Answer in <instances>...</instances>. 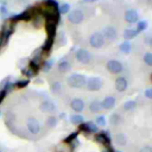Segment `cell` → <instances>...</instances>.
<instances>
[{
  "instance_id": "1",
  "label": "cell",
  "mask_w": 152,
  "mask_h": 152,
  "mask_svg": "<svg viewBox=\"0 0 152 152\" xmlns=\"http://www.w3.org/2000/svg\"><path fill=\"white\" fill-rule=\"evenodd\" d=\"M66 83L69 87L71 88H76V89H81L86 87L87 83V77L82 74H71L68 78H66Z\"/></svg>"
},
{
  "instance_id": "2",
  "label": "cell",
  "mask_w": 152,
  "mask_h": 152,
  "mask_svg": "<svg viewBox=\"0 0 152 152\" xmlns=\"http://www.w3.org/2000/svg\"><path fill=\"white\" fill-rule=\"evenodd\" d=\"M106 69H107L110 74H113V75H119V74L122 72L124 65H122V63H121L120 61H118V59H109V61H107V63H106Z\"/></svg>"
},
{
  "instance_id": "3",
  "label": "cell",
  "mask_w": 152,
  "mask_h": 152,
  "mask_svg": "<svg viewBox=\"0 0 152 152\" xmlns=\"http://www.w3.org/2000/svg\"><path fill=\"white\" fill-rule=\"evenodd\" d=\"M86 88L89 91H99L102 88V80L97 76H93L87 78V83H86Z\"/></svg>"
},
{
  "instance_id": "4",
  "label": "cell",
  "mask_w": 152,
  "mask_h": 152,
  "mask_svg": "<svg viewBox=\"0 0 152 152\" xmlns=\"http://www.w3.org/2000/svg\"><path fill=\"white\" fill-rule=\"evenodd\" d=\"M66 15H68V21L70 24H72V25H78L84 19V14H83V12L81 10H72Z\"/></svg>"
},
{
  "instance_id": "5",
  "label": "cell",
  "mask_w": 152,
  "mask_h": 152,
  "mask_svg": "<svg viewBox=\"0 0 152 152\" xmlns=\"http://www.w3.org/2000/svg\"><path fill=\"white\" fill-rule=\"evenodd\" d=\"M89 44L94 49H100L104 45V38L101 32H94L89 37Z\"/></svg>"
},
{
  "instance_id": "6",
  "label": "cell",
  "mask_w": 152,
  "mask_h": 152,
  "mask_svg": "<svg viewBox=\"0 0 152 152\" xmlns=\"http://www.w3.org/2000/svg\"><path fill=\"white\" fill-rule=\"evenodd\" d=\"M102 36L104 38V40L107 39L108 42H115L116 38H118V31L114 26H106L103 30H102Z\"/></svg>"
},
{
  "instance_id": "7",
  "label": "cell",
  "mask_w": 152,
  "mask_h": 152,
  "mask_svg": "<svg viewBox=\"0 0 152 152\" xmlns=\"http://www.w3.org/2000/svg\"><path fill=\"white\" fill-rule=\"evenodd\" d=\"M75 57L82 64H88L91 61V53L86 49H78L75 53Z\"/></svg>"
},
{
  "instance_id": "8",
  "label": "cell",
  "mask_w": 152,
  "mask_h": 152,
  "mask_svg": "<svg viewBox=\"0 0 152 152\" xmlns=\"http://www.w3.org/2000/svg\"><path fill=\"white\" fill-rule=\"evenodd\" d=\"M26 127H27L28 132L32 134H38L40 132V122L33 116H30L26 120Z\"/></svg>"
},
{
  "instance_id": "9",
  "label": "cell",
  "mask_w": 152,
  "mask_h": 152,
  "mask_svg": "<svg viewBox=\"0 0 152 152\" xmlns=\"http://www.w3.org/2000/svg\"><path fill=\"white\" fill-rule=\"evenodd\" d=\"M124 19L126 23L128 24H137L139 21V14L133 8H129V10H126L125 11V14H124Z\"/></svg>"
},
{
  "instance_id": "10",
  "label": "cell",
  "mask_w": 152,
  "mask_h": 152,
  "mask_svg": "<svg viewBox=\"0 0 152 152\" xmlns=\"http://www.w3.org/2000/svg\"><path fill=\"white\" fill-rule=\"evenodd\" d=\"M39 109H40L42 112H44V113H53V112L57 109V107H56V104H55L52 101H50V100H44V101H42V102L39 103Z\"/></svg>"
},
{
  "instance_id": "11",
  "label": "cell",
  "mask_w": 152,
  "mask_h": 152,
  "mask_svg": "<svg viewBox=\"0 0 152 152\" xmlns=\"http://www.w3.org/2000/svg\"><path fill=\"white\" fill-rule=\"evenodd\" d=\"M95 140H96L97 142L104 145L106 147H107V146H110V135H109L108 132H106V131L96 133V135H95Z\"/></svg>"
},
{
  "instance_id": "12",
  "label": "cell",
  "mask_w": 152,
  "mask_h": 152,
  "mask_svg": "<svg viewBox=\"0 0 152 152\" xmlns=\"http://www.w3.org/2000/svg\"><path fill=\"white\" fill-rule=\"evenodd\" d=\"M114 86H115V89H116L119 93H122V91H125V90L128 88V81L126 80V77L119 76V77H116Z\"/></svg>"
},
{
  "instance_id": "13",
  "label": "cell",
  "mask_w": 152,
  "mask_h": 152,
  "mask_svg": "<svg viewBox=\"0 0 152 152\" xmlns=\"http://www.w3.org/2000/svg\"><path fill=\"white\" fill-rule=\"evenodd\" d=\"M80 129L83 132H87V133H97V131H99L97 125L95 122H91V121L82 122L80 125Z\"/></svg>"
},
{
  "instance_id": "14",
  "label": "cell",
  "mask_w": 152,
  "mask_h": 152,
  "mask_svg": "<svg viewBox=\"0 0 152 152\" xmlns=\"http://www.w3.org/2000/svg\"><path fill=\"white\" fill-rule=\"evenodd\" d=\"M115 106V97L114 96H107L101 101V108L104 110H110Z\"/></svg>"
},
{
  "instance_id": "15",
  "label": "cell",
  "mask_w": 152,
  "mask_h": 152,
  "mask_svg": "<svg viewBox=\"0 0 152 152\" xmlns=\"http://www.w3.org/2000/svg\"><path fill=\"white\" fill-rule=\"evenodd\" d=\"M70 108L74 112H76V113H81L84 109V102H83V100H81L78 97L72 99L71 102H70Z\"/></svg>"
},
{
  "instance_id": "16",
  "label": "cell",
  "mask_w": 152,
  "mask_h": 152,
  "mask_svg": "<svg viewBox=\"0 0 152 152\" xmlns=\"http://www.w3.org/2000/svg\"><path fill=\"white\" fill-rule=\"evenodd\" d=\"M57 69H58V71L59 72H62V74H65V72H68V71H70V69H71V63H70V61H68V59H61L59 61V63H58V65H57Z\"/></svg>"
},
{
  "instance_id": "17",
  "label": "cell",
  "mask_w": 152,
  "mask_h": 152,
  "mask_svg": "<svg viewBox=\"0 0 152 152\" xmlns=\"http://www.w3.org/2000/svg\"><path fill=\"white\" fill-rule=\"evenodd\" d=\"M101 109H102V108H101V102H100L99 100H93V101H90V103H89V110H90L91 113H100Z\"/></svg>"
},
{
  "instance_id": "18",
  "label": "cell",
  "mask_w": 152,
  "mask_h": 152,
  "mask_svg": "<svg viewBox=\"0 0 152 152\" xmlns=\"http://www.w3.org/2000/svg\"><path fill=\"white\" fill-rule=\"evenodd\" d=\"M137 34H138L137 30H134V28H126L124 31V33H122V37H124L125 40H129V39H133Z\"/></svg>"
},
{
  "instance_id": "19",
  "label": "cell",
  "mask_w": 152,
  "mask_h": 152,
  "mask_svg": "<svg viewBox=\"0 0 152 152\" xmlns=\"http://www.w3.org/2000/svg\"><path fill=\"white\" fill-rule=\"evenodd\" d=\"M119 50H120L122 53L127 55V53H129V52H131V50H132V45H131V43H129L128 40H125L124 43H121V44H120Z\"/></svg>"
},
{
  "instance_id": "20",
  "label": "cell",
  "mask_w": 152,
  "mask_h": 152,
  "mask_svg": "<svg viewBox=\"0 0 152 152\" xmlns=\"http://www.w3.org/2000/svg\"><path fill=\"white\" fill-rule=\"evenodd\" d=\"M135 107H137V102H135L134 100H128V101H126V102L124 103V106H122L124 110H126V112H131V110L135 109Z\"/></svg>"
},
{
  "instance_id": "21",
  "label": "cell",
  "mask_w": 152,
  "mask_h": 152,
  "mask_svg": "<svg viewBox=\"0 0 152 152\" xmlns=\"http://www.w3.org/2000/svg\"><path fill=\"white\" fill-rule=\"evenodd\" d=\"M70 122L74 125H81L83 122V116L81 114H72L70 116Z\"/></svg>"
},
{
  "instance_id": "22",
  "label": "cell",
  "mask_w": 152,
  "mask_h": 152,
  "mask_svg": "<svg viewBox=\"0 0 152 152\" xmlns=\"http://www.w3.org/2000/svg\"><path fill=\"white\" fill-rule=\"evenodd\" d=\"M120 121H121V118H120V115H119L118 113H113V114H110V116H109V122H110L113 126L119 125Z\"/></svg>"
},
{
  "instance_id": "23",
  "label": "cell",
  "mask_w": 152,
  "mask_h": 152,
  "mask_svg": "<svg viewBox=\"0 0 152 152\" xmlns=\"http://www.w3.org/2000/svg\"><path fill=\"white\" fill-rule=\"evenodd\" d=\"M57 121H58L57 116H55V115H50V116H48L45 124H46L48 127H55V126L57 125Z\"/></svg>"
},
{
  "instance_id": "24",
  "label": "cell",
  "mask_w": 152,
  "mask_h": 152,
  "mask_svg": "<svg viewBox=\"0 0 152 152\" xmlns=\"http://www.w3.org/2000/svg\"><path fill=\"white\" fill-rule=\"evenodd\" d=\"M50 89L52 93H59L61 89H62V83L59 81H55L50 84Z\"/></svg>"
},
{
  "instance_id": "25",
  "label": "cell",
  "mask_w": 152,
  "mask_h": 152,
  "mask_svg": "<svg viewBox=\"0 0 152 152\" xmlns=\"http://www.w3.org/2000/svg\"><path fill=\"white\" fill-rule=\"evenodd\" d=\"M146 28H147V21H145V20H139V21L137 23V27H135V30H137L138 33L142 32V31L146 30Z\"/></svg>"
},
{
  "instance_id": "26",
  "label": "cell",
  "mask_w": 152,
  "mask_h": 152,
  "mask_svg": "<svg viewBox=\"0 0 152 152\" xmlns=\"http://www.w3.org/2000/svg\"><path fill=\"white\" fill-rule=\"evenodd\" d=\"M142 61L146 65L152 66V52H145L142 56Z\"/></svg>"
},
{
  "instance_id": "27",
  "label": "cell",
  "mask_w": 152,
  "mask_h": 152,
  "mask_svg": "<svg viewBox=\"0 0 152 152\" xmlns=\"http://www.w3.org/2000/svg\"><path fill=\"white\" fill-rule=\"evenodd\" d=\"M116 142H118L119 145H121V146L126 145V142H127V138H126V135L122 134V133H118V135H116Z\"/></svg>"
},
{
  "instance_id": "28",
  "label": "cell",
  "mask_w": 152,
  "mask_h": 152,
  "mask_svg": "<svg viewBox=\"0 0 152 152\" xmlns=\"http://www.w3.org/2000/svg\"><path fill=\"white\" fill-rule=\"evenodd\" d=\"M69 12H70V5L69 4L64 2V4H62L59 6V13L61 14H68Z\"/></svg>"
},
{
  "instance_id": "29",
  "label": "cell",
  "mask_w": 152,
  "mask_h": 152,
  "mask_svg": "<svg viewBox=\"0 0 152 152\" xmlns=\"http://www.w3.org/2000/svg\"><path fill=\"white\" fill-rule=\"evenodd\" d=\"M95 122H96V125H100V126H104V125L107 124V121H106V118H104L103 115H99V116L96 118Z\"/></svg>"
},
{
  "instance_id": "30",
  "label": "cell",
  "mask_w": 152,
  "mask_h": 152,
  "mask_svg": "<svg viewBox=\"0 0 152 152\" xmlns=\"http://www.w3.org/2000/svg\"><path fill=\"white\" fill-rule=\"evenodd\" d=\"M76 137H77V132H72V134H70V135H68V137L65 138L64 142H66V144H69V142H72V141L76 139Z\"/></svg>"
},
{
  "instance_id": "31",
  "label": "cell",
  "mask_w": 152,
  "mask_h": 152,
  "mask_svg": "<svg viewBox=\"0 0 152 152\" xmlns=\"http://www.w3.org/2000/svg\"><path fill=\"white\" fill-rule=\"evenodd\" d=\"M28 84V80H25V81H19V82H17L14 86L17 87V88H24V87H26Z\"/></svg>"
},
{
  "instance_id": "32",
  "label": "cell",
  "mask_w": 152,
  "mask_h": 152,
  "mask_svg": "<svg viewBox=\"0 0 152 152\" xmlns=\"http://www.w3.org/2000/svg\"><path fill=\"white\" fill-rule=\"evenodd\" d=\"M52 64H53L52 61H48V62H45V63L43 64V70H44V71H49Z\"/></svg>"
},
{
  "instance_id": "33",
  "label": "cell",
  "mask_w": 152,
  "mask_h": 152,
  "mask_svg": "<svg viewBox=\"0 0 152 152\" xmlns=\"http://www.w3.org/2000/svg\"><path fill=\"white\" fill-rule=\"evenodd\" d=\"M144 95H145L147 99L152 100V88H151V89H146V90L144 91Z\"/></svg>"
},
{
  "instance_id": "34",
  "label": "cell",
  "mask_w": 152,
  "mask_h": 152,
  "mask_svg": "<svg viewBox=\"0 0 152 152\" xmlns=\"http://www.w3.org/2000/svg\"><path fill=\"white\" fill-rule=\"evenodd\" d=\"M139 152H152V147H151V146H148V145L142 146V147L139 150Z\"/></svg>"
},
{
  "instance_id": "35",
  "label": "cell",
  "mask_w": 152,
  "mask_h": 152,
  "mask_svg": "<svg viewBox=\"0 0 152 152\" xmlns=\"http://www.w3.org/2000/svg\"><path fill=\"white\" fill-rule=\"evenodd\" d=\"M5 96H6V91L5 90H1L0 91V103L2 102V100L5 99Z\"/></svg>"
},
{
  "instance_id": "36",
  "label": "cell",
  "mask_w": 152,
  "mask_h": 152,
  "mask_svg": "<svg viewBox=\"0 0 152 152\" xmlns=\"http://www.w3.org/2000/svg\"><path fill=\"white\" fill-rule=\"evenodd\" d=\"M103 152H114V150L110 147V146H107L106 148H104V151Z\"/></svg>"
},
{
  "instance_id": "37",
  "label": "cell",
  "mask_w": 152,
  "mask_h": 152,
  "mask_svg": "<svg viewBox=\"0 0 152 152\" xmlns=\"http://www.w3.org/2000/svg\"><path fill=\"white\" fill-rule=\"evenodd\" d=\"M148 45H150V46H151V49H152V37L148 39Z\"/></svg>"
},
{
  "instance_id": "38",
  "label": "cell",
  "mask_w": 152,
  "mask_h": 152,
  "mask_svg": "<svg viewBox=\"0 0 152 152\" xmlns=\"http://www.w3.org/2000/svg\"><path fill=\"white\" fill-rule=\"evenodd\" d=\"M96 0H83V2H94Z\"/></svg>"
},
{
  "instance_id": "39",
  "label": "cell",
  "mask_w": 152,
  "mask_h": 152,
  "mask_svg": "<svg viewBox=\"0 0 152 152\" xmlns=\"http://www.w3.org/2000/svg\"><path fill=\"white\" fill-rule=\"evenodd\" d=\"M150 81H151V83H152V74H151V76H150Z\"/></svg>"
},
{
  "instance_id": "40",
  "label": "cell",
  "mask_w": 152,
  "mask_h": 152,
  "mask_svg": "<svg viewBox=\"0 0 152 152\" xmlns=\"http://www.w3.org/2000/svg\"><path fill=\"white\" fill-rule=\"evenodd\" d=\"M116 152H122V151H116Z\"/></svg>"
}]
</instances>
